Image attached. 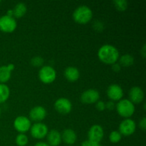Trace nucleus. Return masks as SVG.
Returning a JSON list of instances; mask_svg holds the SVG:
<instances>
[{"mask_svg": "<svg viewBox=\"0 0 146 146\" xmlns=\"http://www.w3.org/2000/svg\"><path fill=\"white\" fill-rule=\"evenodd\" d=\"M104 129L100 125H94L90 128L88 133V141L94 144H99L104 138Z\"/></svg>", "mask_w": 146, "mask_h": 146, "instance_id": "39448f33", "label": "nucleus"}, {"mask_svg": "<svg viewBox=\"0 0 146 146\" xmlns=\"http://www.w3.org/2000/svg\"><path fill=\"white\" fill-rule=\"evenodd\" d=\"M115 108V104L113 101H108V102H106V108H107V109L109 110V111H112V110H113Z\"/></svg>", "mask_w": 146, "mask_h": 146, "instance_id": "cd10ccee", "label": "nucleus"}, {"mask_svg": "<svg viewBox=\"0 0 146 146\" xmlns=\"http://www.w3.org/2000/svg\"><path fill=\"white\" fill-rule=\"evenodd\" d=\"M1 1H0V3H1Z\"/></svg>", "mask_w": 146, "mask_h": 146, "instance_id": "e433bc0d", "label": "nucleus"}, {"mask_svg": "<svg viewBox=\"0 0 146 146\" xmlns=\"http://www.w3.org/2000/svg\"><path fill=\"white\" fill-rule=\"evenodd\" d=\"M6 15L9 16V17H14V14H13V10L12 9H9L8 11H7V13Z\"/></svg>", "mask_w": 146, "mask_h": 146, "instance_id": "72a5a7b5", "label": "nucleus"}, {"mask_svg": "<svg viewBox=\"0 0 146 146\" xmlns=\"http://www.w3.org/2000/svg\"><path fill=\"white\" fill-rule=\"evenodd\" d=\"M38 77L41 82L50 84L56 78V71L51 66H44L38 71Z\"/></svg>", "mask_w": 146, "mask_h": 146, "instance_id": "20e7f679", "label": "nucleus"}, {"mask_svg": "<svg viewBox=\"0 0 146 146\" xmlns=\"http://www.w3.org/2000/svg\"><path fill=\"white\" fill-rule=\"evenodd\" d=\"M31 126V120L24 115L18 116L14 121V127L20 133L27 132L29 130H30Z\"/></svg>", "mask_w": 146, "mask_h": 146, "instance_id": "1a4fd4ad", "label": "nucleus"}, {"mask_svg": "<svg viewBox=\"0 0 146 146\" xmlns=\"http://www.w3.org/2000/svg\"><path fill=\"white\" fill-rule=\"evenodd\" d=\"M64 76L71 82H74L76 81L80 77L79 70L74 66H68L64 70Z\"/></svg>", "mask_w": 146, "mask_h": 146, "instance_id": "a211bd4d", "label": "nucleus"}, {"mask_svg": "<svg viewBox=\"0 0 146 146\" xmlns=\"http://www.w3.org/2000/svg\"><path fill=\"white\" fill-rule=\"evenodd\" d=\"M136 129V124L133 120L131 118H125L119 125L118 132L125 136H128L135 133Z\"/></svg>", "mask_w": 146, "mask_h": 146, "instance_id": "6e6552de", "label": "nucleus"}, {"mask_svg": "<svg viewBox=\"0 0 146 146\" xmlns=\"http://www.w3.org/2000/svg\"><path fill=\"white\" fill-rule=\"evenodd\" d=\"M115 107L118 113L123 118H129L135 112V106L129 99L120 100Z\"/></svg>", "mask_w": 146, "mask_h": 146, "instance_id": "7ed1b4c3", "label": "nucleus"}, {"mask_svg": "<svg viewBox=\"0 0 146 146\" xmlns=\"http://www.w3.org/2000/svg\"><path fill=\"white\" fill-rule=\"evenodd\" d=\"M99 97V92L97 90L90 88L82 93L81 96V101L85 104H93L98 101Z\"/></svg>", "mask_w": 146, "mask_h": 146, "instance_id": "9b49d317", "label": "nucleus"}, {"mask_svg": "<svg viewBox=\"0 0 146 146\" xmlns=\"http://www.w3.org/2000/svg\"><path fill=\"white\" fill-rule=\"evenodd\" d=\"M17 21L14 17L7 15L1 16L0 17V30L4 32H12L17 28Z\"/></svg>", "mask_w": 146, "mask_h": 146, "instance_id": "423d86ee", "label": "nucleus"}, {"mask_svg": "<svg viewBox=\"0 0 146 146\" xmlns=\"http://www.w3.org/2000/svg\"><path fill=\"white\" fill-rule=\"evenodd\" d=\"M48 144L50 146H58L61 142V134L57 130H51L46 135Z\"/></svg>", "mask_w": 146, "mask_h": 146, "instance_id": "f3484780", "label": "nucleus"}, {"mask_svg": "<svg viewBox=\"0 0 146 146\" xmlns=\"http://www.w3.org/2000/svg\"><path fill=\"white\" fill-rule=\"evenodd\" d=\"M93 17L92 10L86 5H81L77 7L73 13L74 21L78 24H87Z\"/></svg>", "mask_w": 146, "mask_h": 146, "instance_id": "f03ea898", "label": "nucleus"}, {"mask_svg": "<svg viewBox=\"0 0 146 146\" xmlns=\"http://www.w3.org/2000/svg\"><path fill=\"white\" fill-rule=\"evenodd\" d=\"M44 61V58L42 57L39 56H34L31 58V64L35 67H38L42 65Z\"/></svg>", "mask_w": 146, "mask_h": 146, "instance_id": "393cba45", "label": "nucleus"}, {"mask_svg": "<svg viewBox=\"0 0 146 146\" xmlns=\"http://www.w3.org/2000/svg\"><path fill=\"white\" fill-rule=\"evenodd\" d=\"M112 70L115 72H119L121 69V66L119 64V63H115V64H112Z\"/></svg>", "mask_w": 146, "mask_h": 146, "instance_id": "c756f323", "label": "nucleus"}, {"mask_svg": "<svg viewBox=\"0 0 146 146\" xmlns=\"http://www.w3.org/2000/svg\"><path fill=\"white\" fill-rule=\"evenodd\" d=\"M96 108L98 111H103L106 109V103L103 101H99L98 100L96 103Z\"/></svg>", "mask_w": 146, "mask_h": 146, "instance_id": "bb28decb", "label": "nucleus"}, {"mask_svg": "<svg viewBox=\"0 0 146 146\" xmlns=\"http://www.w3.org/2000/svg\"><path fill=\"white\" fill-rule=\"evenodd\" d=\"M128 96L130 98L129 101H131L133 104H138L142 102L143 100L144 92L140 87L133 86L130 89Z\"/></svg>", "mask_w": 146, "mask_h": 146, "instance_id": "4468645a", "label": "nucleus"}, {"mask_svg": "<svg viewBox=\"0 0 146 146\" xmlns=\"http://www.w3.org/2000/svg\"><path fill=\"white\" fill-rule=\"evenodd\" d=\"M15 142L18 146H26L29 142V138L24 133H19L16 137Z\"/></svg>", "mask_w": 146, "mask_h": 146, "instance_id": "4be33fe9", "label": "nucleus"}, {"mask_svg": "<svg viewBox=\"0 0 146 146\" xmlns=\"http://www.w3.org/2000/svg\"><path fill=\"white\" fill-rule=\"evenodd\" d=\"M93 28L97 31H101L104 29V24L100 20H96L93 23Z\"/></svg>", "mask_w": 146, "mask_h": 146, "instance_id": "a878e982", "label": "nucleus"}, {"mask_svg": "<svg viewBox=\"0 0 146 146\" xmlns=\"http://www.w3.org/2000/svg\"><path fill=\"white\" fill-rule=\"evenodd\" d=\"M98 58L106 64H113L119 58V52L117 48L111 44H104L98 51Z\"/></svg>", "mask_w": 146, "mask_h": 146, "instance_id": "f257e3e1", "label": "nucleus"}, {"mask_svg": "<svg viewBox=\"0 0 146 146\" xmlns=\"http://www.w3.org/2000/svg\"><path fill=\"white\" fill-rule=\"evenodd\" d=\"M93 146H102V145H101L100 144H94Z\"/></svg>", "mask_w": 146, "mask_h": 146, "instance_id": "f704fd0d", "label": "nucleus"}, {"mask_svg": "<svg viewBox=\"0 0 146 146\" xmlns=\"http://www.w3.org/2000/svg\"><path fill=\"white\" fill-rule=\"evenodd\" d=\"M68 146H72V145H68Z\"/></svg>", "mask_w": 146, "mask_h": 146, "instance_id": "4c0bfd02", "label": "nucleus"}, {"mask_svg": "<svg viewBox=\"0 0 146 146\" xmlns=\"http://www.w3.org/2000/svg\"><path fill=\"white\" fill-rule=\"evenodd\" d=\"M48 132V127L43 123H36L30 128V133L33 138L36 139H42L46 136Z\"/></svg>", "mask_w": 146, "mask_h": 146, "instance_id": "0eeeda50", "label": "nucleus"}, {"mask_svg": "<svg viewBox=\"0 0 146 146\" xmlns=\"http://www.w3.org/2000/svg\"><path fill=\"white\" fill-rule=\"evenodd\" d=\"M121 138L122 135L117 131H112L109 135V141L113 143H117L121 141Z\"/></svg>", "mask_w": 146, "mask_h": 146, "instance_id": "b1692460", "label": "nucleus"}, {"mask_svg": "<svg viewBox=\"0 0 146 146\" xmlns=\"http://www.w3.org/2000/svg\"><path fill=\"white\" fill-rule=\"evenodd\" d=\"M46 116V111L41 106H36L31 108L29 112L30 120L39 123L42 121Z\"/></svg>", "mask_w": 146, "mask_h": 146, "instance_id": "ddd939ff", "label": "nucleus"}, {"mask_svg": "<svg viewBox=\"0 0 146 146\" xmlns=\"http://www.w3.org/2000/svg\"><path fill=\"white\" fill-rule=\"evenodd\" d=\"M107 96L111 101H119L123 96V91L118 84H111L107 88Z\"/></svg>", "mask_w": 146, "mask_h": 146, "instance_id": "f8f14e48", "label": "nucleus"}, {"mask_svg": "<svg viewBox=\"0 0 146 146\" xmlns=\"http://www.w3.org/2000/svg\"><path fill=\"white\" fill-rule=\"evenodd\" d=\"M10 90L8 86L4 84H0V104L4 103L9 98Z\"/></svg>", "mask_w": 146, "mask_h": 146, "instance_id": "412c9836", "label": "nucleus"}, {"mask_svg": "<svg viewBox=\"0 0 146 146\" xmlns=\"http://www.w3.org/2000/svg\"><path fill=\"white\" fill-rule=\"evenodd\" d=\"M139 127L143 130V131H145L146 129V118L143 117L142 119L141 120V121L139 122Z\"/></svg>", "mask_w": 146, "mask_h": 146, "instance_id": "c85d7f7f", "label": "nucleus"}, {"mask_svg": "<svg viewBox=\"0 0 146 146\" xmlns=\"http://www.w3.org/2000/svg\"><path fill=\"white\" fill-rule=\"evenodd\" d=\"M54 108L57 112L63 115H66L71 111L72 104L68 98H60L54 103Z\"/></svg>", "mask_w": 146, "mask_h": 146, "instance_id": "9d476101", "label": "nucleus"}, {"mask_svg": "<svg viewBox=\"0 0 146 146\" xmlns=\"http://www.w3.org/2000/svg\"><path fill=\"white\" fill-rule=\"evenodd\" d=\"M134 63V58L131 54H124L119 58V64L124 67H128L133 65Z\"/></svg>", "mask_w": 146, "mask_h": 146, "instance_id": "aec40b11", "label": "nucleus"}, {"mask_svg": "<svg viewBox=\"0 0 146 146\" xmlns=\"http://www.w3.org/2000/svg\"><path fill=\"white\" fill-rule=\"evenodd\" d=\"M15 68L14 64H9L7 66H0V84L7 82L11 78V71Z\"/></svg>", "mask_w": 146, "mask_h": 146, "instance_id": "2eb2a0df", "label": "nucleus"}, {"mask_svg": "<svg viewBox=\"0 0 146 146\" xmlns=\"http://www.w3.org/2000/svg\"><path fill=\"white\" fill-rule=\"evenodd\" d=\"M93 145H94V143H92L90 141H88V140H86V141L82 142L81 146H93Z\"/></svg>", "mask_w": 146, "mask_h": 146, "instance_id": "7c9ffc66", "label": "nucleus"}, {"mask_svg": "<svg viewBox=\"0 0 146 146\" xmlns=\"http://www.w3.org/2000/svg\"><path fill=\"white\" fill-rule=\"evenodd\" d=\"M145 44H144L143 46L142 47V48H141V54L142 55V56L143 57V58H145V54H146V52H145Z\"/></svg>", "mask_w": 146, "mask_h": 146, "instance_id": "2f4dec72", "label": "nucleus"}, {"mask_svg": "<svg viewBox=\"0 0 146 146\" xmlns=\"http://www.w3.org/2000/svg\"><path fill=\"white\" fill-rule=\"evenodd\" d=\"M34 146H50L48 143L44 142H38L37 143H36Z\"/></svg>", "mask_w": 146, "mask_h": 146, "instance_id": "473e14b6", "label": "nucleus"}, {"mask_svg": "<svg viewBox=\"0 0 146 146\" xmlns=\"http://www.w3.org/2000/svg\"><path fill=\"white\" fill-rule=\"evenodd\" d=\"M12 10L14 17H17V18H21L27 13V5L24 2H19L16 4Z\"/></svg>", "mask_w": 146, "mask_h": 146, "instance_id": "6ab92c4d", "label": "nucleus"}, {"mask_svg": "<svg viewBox=\"0 0 146 146\" xmlns=\"http://www.w3.org/2000/svg\"><path fill=\"white\" fill-rule=\"evenodd\" d=\"M114 6L115 8L121 11H124L128 8V1L126 0H114Z\"/></svg>", "mask_w": 146, "mask_h": 146, "instance_id": "5701e85b", "label": "nucleus"}, {"mask_svg": "<svg viewBox=\"0 0 146 146\" xmlns=\"http://www.w3.org/2000/svg\"><path fill=\"white\" fill-rule=\"evenodd\" d=\"M77 140V135L74 130L67 128L63 131L61 134V141H64L68 145H72L76 143Z\"/></svg>", "mask_w": 146, "mask_h": 146, "instance_id": "dca6fc26", "label": "nucleus"}, {"mask_svg": "<svg viewBox=\"0 0 146 146\" xmlns=\"http://www.w3.org/2000/svg\"><path fill=\"white\" fill-rule=\"evenodd\" d=\"M0 115H1V108H0Z\"/></svg>", "mask_w": 146, "mask_h": 146, "instance_id": "c9c22d12", "label": "nucleus"}]
</instances>
